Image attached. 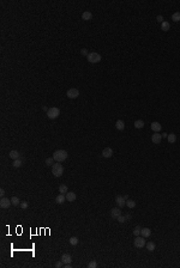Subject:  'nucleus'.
Listing matches in <instances>:
<instances>
[{"instance_id":"obj_40","label":"nucleus","mask_w":180,"mask_h":268,"mask_svg":"<svg viewBox=\"0 0 180 268\" xmlns=\"http://www.w3.org/2000/svg\"><path fill=\"white\" fill-rule=\"evenodd\" d=\"M162 137H163V138H167V137H168V134H167V133H163V134H162Z\"/></svg>"},{"instance_id":"obj_37","label":"nucleus","mask_w":180,"mask_h":268,"mask_svg":"<svg viewBox=\"0 0 180 268\" xmlns=\"http://www.w3.org/2000/svg\"><path fill=\"white\" fill-rule=\"evenodd\" d=\"M156 19H157V22H159V23H161V24H162V23H163V17H162V16H157V18H156Z\"/></svg>"},{"instance_id":"obj_5","label":"nucleus","mask_w":180,"mask_h":268,"mask_svg":"<svg viewBox=\"0 0 180 268\" xmlns=\"http://www.w3.org/2000/svg\"><path fill=\"white\" fill-rule=\"evenodd\" d=\"M146 244L145 239H144V237L142 236H136V238H135V242H133V245L136 248H138V249H142V248H144Z\"/></svg>"},{"instance_id":"obj_2","label":"nucleus","mask_w":180,"mask_h":268,"mask_svg":"<svg viewBox=\"0 0 180 268\" xmlns=\"http://www.w3.org/2000/svg\"><path fill=\"white\" fill-rule=\"evenodd\" d=\"M52 174H53V176H55V177H60L62 174H64V166H62L60 163H54V164L52 165Z\"/></svg>"},{"instance_id":"obj_23","label":"nucleus","mask_w":180,"mask_h":268,"mask_svg":"<svg viewBox=\"0 0 180 268\" xmlns=\"http://www.w3.org/2000/svg\"><path fill=\"white\" fill-rule=\"evenodd\" d=\"M135 127H136L137 129L143 128V127H144V121H143V120H137V121L135 122Z\"/></svg>"},{"instance_id":"obj_25","label":"nucleus","mask_w":180,"mask_h":268,"mask_svg":"<svg viewBox=\"0 0 180 268\" xmlns=\"http://www.w3.org/2000/svg\"><path fill=\"white\" fill-rule=\"evenodd\" d=\"M161 29H162L163 31H168V30L171 29V24H169L168 22H163V23L161 24Z\"/></svg>"},{"instance_id":"obj_22","label":"nucleus","mask_w":180,"mask_h":268,"mask_svg":"<svg viewBox=\"0 0 180 268\" xmlns=\"http://www.w3.org/2000/svg\"><path fill=\"white\" fill-rule=\"evenodd\" d=\"M167 139H168V141H169L171 144H174V143L177 141V135H175L174 133H171V134H168Z\"/></svg>"},{"instance_id":"obj_39","label":"nucleus","mask_w":180,"mask_h":268,"mask_svg":"<svg viewBox=\"0 0 180 268\" xmlns=\"http://www.w3.org/2000/svg\"><path fill=\"white\" fill-rule=\"evenodd\" d=\"M125 218H126V219H131V214H126Z\"/></svg>"},{"instance_id":"obj_19","label":"nucleus","mask_w":180,"mask_h":268,"mask_svg":"<svg viewBox=\"0 0 180 268\" xmlns=\"http://www.w3.org/2000/svg\"><path fill=\"white\" fill-rule=\"evenodd\" d=\"M82 18H83L84 21H90V19H92V13L90 11H85L82 14Z\"/></svg>"},{"instance_id":"obj_11","label":"nucleus","mask_w":180,"mask_h":268,"mask_svg":"<svg viewBox=\"0 0 180 268\" xmlns=\"http://www.w3.org/2000/svg\"><path fill=\"white\" fill-rule=\"evenodd\" d=\"M65 196H66V201H69V202H73L77 199V195L73 192H67L65 194Z\"/></svg>"},{"instance_id":"obj_6","label":"nucleus","mask_w":180,"mask_h":268,"mask_svg":"<svg viewBox=\"0 0 180 268\" xmlns=\"http://www.w3.org/2000/svg\"><path fill=\"white\" fill-rule=\"evenodd\" d=\"M12 205V201H11V199H7V198H1V200H0V207L1 208H4V209H7L8 207Z\"/></svg>"},{"instance_id":"obj_31","label":"nucleus","mask_w":180,"mask_h":268,"mask_svg":"<svg viewBox=\"0 0 180 268\" xmlns=\"http://www.w3.org/2000/svg\"><path fill=\"white\" fill-rule=\"evenodd\" d=\"M54 162H55V160H54V158H53V157H50V158H47V159H46V165H49V166H52V165L54 164Z\"/></svg>"},{"instance_id":"obj_27","label":"nucleus","mask_w":180,"mask_h":268,"mask_svg":"<svg viewBox=\"0 0 180 268\" xmlns=\"http://www.w3.org/2000/svg\"><path fill=\"white\" fill-rule=\"evenodd\" d=\"M11 201H12V205H13V206H18V205H21V200L18 199L17 196H13V198L11 199Z\"/></svg>"},{"instance_id":"obj_38","label":"nucleus","mask_w":180,"mask_h":268,"mask_svg":"<svg viewBox=\"0 0 180 268\" xmlns=\"http://www.w3.org/2000/svg\"><path fill=\"white\" fill-rule=\"evenodd\" d=\"M0 195H1V198H4V195H5V190H4L2 188L0 189Z\"/></svg>"},{"instance_id":"obj_30","label":"nucleus","mask_w":180,"mask_h":268,"mask_svg":"<svg viewBox=\"0 0 180 268\" xmlns=\"http://www.w3.org/2000/svg\"><path fill=\"white\" fill-rule=\"evenodd\" d=\"M172 19H173L174 22H179L180 21V12H175V13H173Z\"/></svg>"},{"instance_id":"obj_24","label":"nucleus","mask_w":180,"mask_h":268,"mask_svg":"<svg viewBox=\"0 0 180 268\" xmlns=\"http://www.w3.org/2000/svg\"><path fill=\"white\" fill-rule=\"evenodd\" d=\"M145 247H146V249H148L149 251H154V250H155V248H156V245H155V243H154V242H149V243H146V244H145Z\"/></svg>"},{"instance_id":"obj_4","label":"nucleus","mask_w":180,"mask_h":268,"mask_svg":"<svg viewBox=\"0 0 180 268\" xmlns=\"http://www.w3.org/2000/svg\"><path fill=\"white\" fill-rule=\"evenodd\" d=\"M87 59H88V61L91 62V63H97V62L101 61V55L98 54V53H95V52H92V53H89V55L87 56Z\"/></svg>"},{"instance_id":"obj_13","label":"nucleus","mask_w":180,"mask_h":268,"mask_svg":"<svg viewBox=\"0 0 180 268\" xmlns=\"http://www.w3.org/2000/svg\"><path fill=\"white\" fill-rule=\"evenodd\" d=\"M61 261L64 262V265H67V263H71L72 262V257L70 254H64L61 256Z\"/></svg>"},{"instance_id":"obj_29","label":"nucleus","mask_w":180,"mask_h":268,"mask_svg":"<svg viewBox=\"0 0 180 268\" xmlns=\"http://www.w3.org/2000/svg\"><path fill=\"white\" fill-rule=\"evenodd\" d=\"M140 231H142V227L136 226L133 229V235H135V236H139V235H140Z\"/></svg>"},{"instance_id":"obj_17","label":"nucleus","mask_w":180,"mask_h":268,"mask_svg":"<svg viewBox=\"0 0 180 268\" xmlns=\"http://www.w3.org/2000/svg\"><path fill=\"white\" fill-rule=\"evenodd\" d=\"M65 200H66V196H65V194H59L58 196L55 198V202L58 205H61L65 202Z\"/></svg>"},{"instance_id":"obj_36","label":"nucleus","mask_w":180,"mask_h":268,"mask_svg":"<svg viewBox=\"0 0 180 268\" xmlns=\"http://www.w3.org/2000/svg\"><path fill=\"white\" fill-rule=\"evenodd\" d=\"M117 219H118V221L119 223H124V221H126V218H125L124 215H119L118 218H117Z\"/></svg>"},{"instance_id":"obj_35","label":"nucleus","mask_w":180,"mask_h":268,"mask_svg":"<svg viewBox=\"0 0 180 268\" xmlns=\"http://www.w3.org/2000/svg\"><path fill=\"white\" fill-rule=\"evenodd\" d=\"M81 54L84 55V56H88V55H89V53H88V50H87L85 48H82V49H81Z\"/></svg>"},{"instance_id":"obj_10","label":"nucleus","mask_w":180,"mask_h":268,"mask_svg":"<svg viewBox=\"0 0 180 268\" xmlns=\"http://www.w3.org/2000/svg\"><path fill=\"white\" fill-rule=\"evenodd\" d=\"M112 156H113V150H112L111 147L103 149V151H102V157L103 158H111Z\"/></svg>"},{"instance_id":"obj_3","label":"nucleus","mask_w":180,"mask_h":268,"mask_svg":"<svg viewBox=\"0 0 180 268\" xmlns=\"http://www.w3.org/2000/svg\"><path fill=\"white\" fill-rule=\"evenodd\" d=\"M59 115H60V109L56 108V107H52V108H49L48 111H47V116H48V119H50V120L58 119Z\"/></svg>"},{"instance_id":"obj_18","label":"nucleus","mask_w":180,"mask_h":268,"mask_svg":"<svg viewBox=\"0 0 180 268\" xmlns=\"http://www.w3.org/2000/svg\"><path fill=\"white\" fill-rule=\"evenodd\" d=\"M115 127H117V129H118V131H124L125 122L123 121V120H118V121L115 122Z\"/></svg>"},{"instance_id":"obj_9","label":"nucleus","mask_w":180,"mask_h":268,"mask_svg":"<svg viewBox=\"0 0 180 268\" xmlns=\"http://www.w3.org/2000/svg\"><path fill=\"white\" fill-rule=\"evenodd\" d=\"M111 215H112V218H113V219H117L119 215H121V209H120V207H115V208H112Z\"/></svg>"},{"instance_id":"obj_21","label":"nucleus","mask_w":180,"mask_h":268,"mask_svg":"<svg viewBox=\"0 0 180 268\" xmlns=\"http://www.w3.org/2000/svg\"><path fill=\"white\" fill-rule=\"evenodd\" d=\"M126 206L129 207V208H135L136 207V201L132 199H127L126 200Z\"/></svg>"},{"instance_id":"obj_14","label":"nucleus","mask_w":180,"mask_h":268,"mask_svg":"<svg viewBox=\"0 0 180 268\" xmlns=\"http://www.w3.org/2000/svg\"><path fill=\"white\" fill-rule=\"evenodd\" d=\"M161 128H162V126H161L160 122H156V121H155V122L151 123V129L155 132V133H159V132L161 131Z\"/></svg>"},{"instance_id":"obj_12","label":"nucleus","mask_w":180,"mask_h":268,"mask_svg":"<svg viewBox=\"0 0 180 268\" xmlns=\"http://www.w3.org/2000/svg\"><path fill=\"white\" fill-rule=\"evenodd\" d=\"M161 140H162V135L159 134V133H155V134H152L151 137V141L154 144H160L161 143Z\"/></svg>"},{"instance_id":"obj_32","label":"nucleus","mask_w":180,"mask_h":268,"mask_svg":"<svg viewBox=\"0 0 180 268\" xmlns=\"http://www.w3.org/2000/svg\"><path fill=\"white\" fill-rule=\"evenodd\" d=\"M97 267V262L95 260H92V261H90L88 263V268H96Z\"/></svg>"},{"instance_id":"obj_34","label":"nucleus","mask_w":180,"mask_h":268,"mask_svg":"<svg viewBox=\"0 0 180 268\" xmlns=\"http://www.w3.org/2000/svg\"><path fill=\"white\" fill-rule=\"evenodd\" d=\"M55 267L56 268H61V267H64V262L60 260V261H56L55 262Z\"/></svg>"},{"instance_id":"obj_16","label":"nucleus","mask_w":180,"mask_h":268,"mask_svg":"<svg viewBox=\"0 0 180 268\" xmlns=\"http://www.w3.org/2000/svg\"><path fill=\"white\" fill-rule=\"evenodd\" d=\"M140 235H142L144 238H148V237L151 235V230H150L149 227H143L142 231H140Z\"/></svg>"},{"instance_id":"obj_33","label":"nucleus","mask_w":180,"mask_h":268,"mask_svg":"<svg viewBox=\"0 0 180 268\" xmlns=\"http://www.w3.org/2000/svg\"><path fill=\"white\" fill-rule=\"evenodd\" d=\"M21 207L23 208V209H27L29 207V204L27 202V201H23V202H21Z\"/></svg>"},{"instance_id":"obj_7","label":"nucleus","mask_w":180,"mask_h":268,"mask_svg":"<svg viewBox=\"0 0 180 268\" xmlns=\"http://www.w3.org/2000/svg\"><path fill=\"white\" fill-rule=\"evenodd\" d=\"M66 96L69 97V98H71V99H75V98H77V97L79 96V91L77 89H75V88L69 89L67 92H66Z\"/></svg>"},{"instance_id":"obj_8","label":"nucleus","mask_w":180,"mask_h":268,"mask_svg":"<svg viewBox=\"0 0 180 268\" xmlns=\"http://www.w3.org/2000/svg\"><path fill=\"white\" fill-rule=\"evenodd\" d=\"M115 202H117V205H118V207H124L125 205H126V199H125L124 196H121V195H118L117 198H115Z\"/></svg>"},{"instance_id":"obj_20","label":"nucleus","mask_w":180,"mask_h":268,"mask_svg":"<svg viewBox=\"0 0 180 268\" xmlns=\"http://www.w3.org/2000/svg\"><path fill=\"white\" fill-rule=\"evenodd\" d=\"M14 168H21L22 165H23V159L22 158H18V159H14L13 163H12Z\"/></svg>"},{"instance_id":"obj_15","label":"nucleus","mask_w":180,"mask_h":268,"mask_svg":"<svg viewBox=\"0 0 180 268\" xmlns=\"http://www.w3.org/2000/svg\"><path fill=\"white\" fill-rule=\"evenodd\" d=\"M8 157L12 158L14 160V159L21 158V153H19L18 151H16V150H12V151H10V153H8Z\"/></svg>"},{"instance_id":"obj_26","label":"nucleus","mask_w":180,"mask_h":268,"mask_svg":"<svg viewBox=\"0 0 180 268\" xmlns=\"http://www.w3.org/2000/svg\"><path fill=\"white\" fill-rule=\"evenodd\" d=\"M59 192H60V194L67 193V186H66V184H60V186H59Z\"/></svg>"},{"instance_id":"obj_28","label":"nucleus","mask_w":180,"mask_h":268,"mask_svg":"<svg viewBox=\"0 0 180 268\" xmlns=\"http://www.w3.org/2000/svg\"><path fill=\"white\" fill-rule=\"evenodd\" d=\"M70 244H71V245H77V244H78V238L75 237V236L71 237V238H70Z\"/></svg>"},{"instance_id":"obj_1","label":"nucleus","mask_w":180,"mask_h":268,"mask_svg":"<svg viewBox=\"0 0 180 268\" xmlns=\"http://www.w3.org/2000/svg\"><path fill=\"white\" fill-rule=\"evenodd\" d=\"M67 157H69V153L65 151V150H56V151H54V153H53V158H54V160L58 162V163L65 162V160L67 159Z\"/></svg>"}]
</instances>
